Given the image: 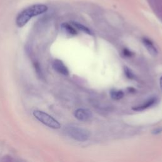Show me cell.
Wrapping results in <instances>:
<instances>
[{"label":"cell","instance_id":"obj_1","mask_svg":"<svg viewBox=\"0 0 162 162\" xmlns=\"http://www.w3.org/2000/svg\"><path fill=\"white\" fill-rule=\"evenodd\" d=\"M48 10V7L38 4L32 5L21 12L17 17L16 23L19 28H22L33 17L45 13Z\"/></svg>","mask_w":162,"mask_h":162},{"label":"cell","instance_id":"obj_3","mask_svg":"<svg viewBox=\"0 0 162 162\" xmlns=\"http://www.w3.org/2000/svg\"><path fill=\"white\" fill-rule=\"evenodd\" d=\"M35 118L44 125L54 129H58L61 127L60 124L49 114L40 111L35 110L33 112Z\"/></svg>","mask_w":162,"mask_h":162},{"label":"cell","instance_id":"obj_15","mask_svg":"<svg viewBox=\"0 0 162 162\" xmlns=\"http://www.w3.org/2000/svg\"><path fill=\"white\" fill-rule=\"evenodd\" d=\"M159 86H160V88L162 90V77H161L160 80H159Z\"/></svg>","mask_w":162,"mask_h":162},{"label":"cell","instance_id":"obj_13","mask_svg":"<svg viewBox=\"0 0 162 162\" xmlns=\"http://www.w3.org/2000/svg\"><path fill=\"white\" fill-rule=\"evenodd\" d=\"M162 132V127H158L156 129H154L153 131H152V133L153 134H155V135H157V134H159L160 133Z\"/></svg>","mask_w":162,"mask_h":162},{"label":"cell","instance_id":"obj_5","mask_svg":"<svg viewBox=\"0 0 162 162\" xmlns=\"http://www.w3.org/2000/svg\"><path fill=\"white\" fill-rule=\"evenodd\" d=\"M53 67L57 72L64 75H68L69 74V71L65 64L59 60H55L53 63Z\"/></svg>","mask_w":162,"mask_h":162},{"label":"cell","instance_id":"obj_6","mask_svg":"<svg viewBox=\"0 0 162 162\" xmlns=\"http://www.w3.org/2000/svg\"><path fill=\"white\" fill-rule=\"evenodd\" d=\"M143 43L144 46L146 47V49L148 50V51L149 52V53L151 55H152L153 57L157 55L158 51L151 40H149L147 38H143Z\"/></svg>","mask_w":162,"mask_h":162},{"label":"cell","instance_id":"obj_4","mask_svg":"<svg viewBox=\"0 0 162 162\" xmlns=\"http://www.w3.org/2000/svg\"><path fill=\"white\" fill-rule=\"evenodd\" d=\"M74 115L77 119L83 122L89 121L93 117L92 112L89 110L86 109H77L75 112Z\"/></svg>","mask_w":162,"mask_h":162},{"label":"cell","instance_id":"obj_10","mask_svg":"<svg viewBox=\"0 0 162 162\" xmlns=\"http://www.w3.org/2000/svg\"><path fill=\"white\" fill-rule=\"evenodd\" d=\"M72 24L75 27V28H76L77 29H78L80 31H82L84 33H86L88 34H92V33H91V30L89 28H88L87 27H86V26H84L82 24H80L78 22H72Z\"/></svg>","mask_w":162,"mask_h":162},{"label":"cell","instance_id":"obj_7","mask_svg":"<svg viewBox=\"0 0 162 162\" xmlns=\"http://www.w3.org/2000/svg\"><path fill=\"white\" fill-rule=\"evenodd\" d=\"M156 101H157V99L156 98H151L149 99L148 100H147L145 103H143L142 104L133 108V110H136V111H143V110H146V109H148V108L152 106L153 104H154L156 103Z\"/></svg>","mask_w":162,"mask_h":162},{"label":"cell","instance_id":"obj_14","mask_svg":"<svg viewBox=\"0 0 162 162\" xmlns=\"http://www.w3.org/2000/svg\"><path fill=\"white\" fill-rule=\"evenodd\" d=\"M124 55L127 57H130L133 55V53L129 49H124Z\"/></svg>","mask_w":162,"mask_h":162},{"label":"cell","instance_id":"obj_2","mask_svg":"<svg viewBox=\"0 0 162 162\" xmlns=\"http://www.w3.org/2000/svg\"><path fill=\"white\" fill-rule=\"evenodd\" d=\"M65 132L67 136L79 142L86 141L91 136L89 130L76 126H67L65 128Z\"/></svg>","mask_w":162,"mask_h":162},{"label":"cell","instance_id":"obj_12","mask_svg":"<svg viewBox=\"0 0 162 162\" xmlns=\"http://www.w3.org/2000/svg\"><path fill=\"white\" fill-rule=\"evenodd\" d=\"M0 162H15L13 158L10 156H5L3 157Z\"/></svg>","mask_w":162,"mask_h":162},{"label":"cell","instance_id":"obj_9","mask_svg":"<svg viewBox=\"0 0 162 162\" xmlns=\"http://www.w3.org/2000/svg\"><path fill=\"white\" fill-rule=\"evenodd\" d=\"M110 96L112 99L115 100H119L124 98V93L121 90L113 89L110 91Z\"/></svg>","mask_w":162,"mask_h":162},{"label":"cell","instance_id":"obj_8","mask_svg":"<svg viewBox=\"0 0 162 162\" xmlns=\"http://www.w3.org/2000/svg\"><path fill=\"white\" fill-rule=\"evenodd\" d=\"M62 28L65 32H66L67 33H68L69 34L76 35L77 34V32L75 30V29L70 24H69L68 23H63L62 25Z\"/></svg>","mask_w":162,"mask_h":162},{"label":"cell","instance_id":"obj_11","mask_svg":"<svg viewBox=\"0 0 162 162\" xmlns=\"http://www.w3.org/2000/svg\"><path fill=\"white\" fill-rule=\"evenodd\" d=\"M124 71H125V75H126L129 78H130V79L134 78V73L132 72V71H131L129 68L125 67V69H124Z\"/></svg>","mask_w":162,"mask_h":162}]
</instances>
